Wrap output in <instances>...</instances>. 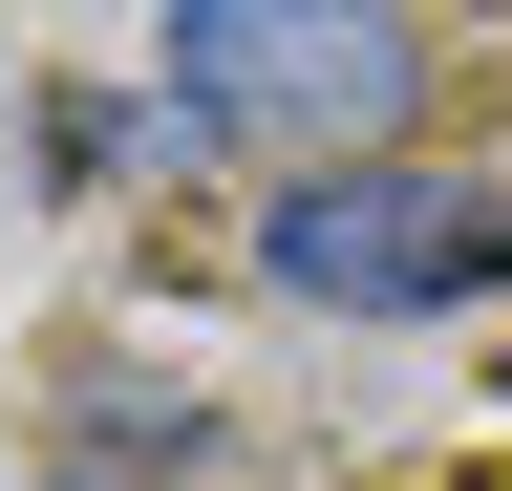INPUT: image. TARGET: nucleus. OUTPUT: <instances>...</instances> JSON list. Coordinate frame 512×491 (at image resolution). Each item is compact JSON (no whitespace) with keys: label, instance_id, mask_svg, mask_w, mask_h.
<instances>
[{"label":"nucleus","instance_id":"1","mask_svg":"<svg viewBox=\"0 0 512 491\" xmlns=\"http://www.w3.org/2000/svg\"><path fill=\"white\" fill-rule=\"evenodd\" d=\"M150 107L192 150H256V171H342L427 107V22L384 0H171L150 22Z\"/></svg>","mask_w":512,"mask_h":491},{"label":"nucleus","instance_id":"2","mask_svg":"<svg viewBox=\"0 0 512 491\" xmlns=\"http://www.w3.org/2000/svg\"><path fill=\"white\" fill-rule=\"evenodd\" d=\"M256 278L342 299V321H470V299H512V171L342 150V171H299V193H256Z\"/></svg>","mask_w":512,"mask_h":491},{"label":"nucleus","instance_id":"3","mask_svg":"<svg viewBox=\"0 0 512 491\" xmlns=\"http://www.w3.org/2000/svg\"><path fill=\"white\" fill-rule=\"evenodd\" d=\"M64 491H128V470H64Z\"/></svg>","mask_w":512,"mask_h":491},{"label":"nucleus","instance_id":"4","mask_svg":"<svg viewBox=\"0 0 512 491\" xmlns=\"http://www.w3.org/2000/svg\"><path fill=\"white\" fill-rule=\"evenodd\" d=\"M491 22H512V0H491Z\"/></svg>","mask_w":512,"mask_h":491}]
</instances>
